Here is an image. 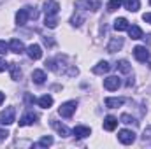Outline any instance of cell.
Here are the masks:
<instances>
[{"label": "cell", "mask_w": 151, "mask_h": 149, "mask_svg": "<svg viewBox=\"0 0 151 149\" xmlns=\"http://www.w3.org/2000/svg\"><path fill=\"white\" fill-rule=\"evenodd\" d=\"M37 11H34L32 7H23V9H19L18 12H16V25H19V27H23V25H27V21H28V18H37Z\"/></svg>", "instance_id": "cell-1"}, {"label": "cell", "mask_w": 151, "mask_h": 149, "mask_svg": "<svg viewBox=\"0 0 151 149\" xmlns=\"http://www.w3.org/2000/svg\"><path fill=\"white\" fill-rule=\"evenodd\" d=\"M76 109H77V102L76 100H69V102H65V104L60 105L58 114L62 117H72V114L76 112Z\"/></svg>", "instance_id": "cell-2"}, {"label": "cell", "mask_w": 151, "mask_h": 149, "mask_svg": "<svg viewBox=\"0 0 151 149\" xmlns=\"http://www.w3.org/2000/svg\"><path fill=\"white\" fill-rule=\"evenodd\" d=\"M16 121V109L14 107H5V111L0 112V123L2 125H12Z\"/></svg>", "instance_id": "cell-3"}, {"label": "cell", "mask_w": 151, "mask_h": 149, "mask_svg": "<svg viewBox=\"0 0 151 149\" xmlns=\"http://www.w3.org/2000/svg\"><path fill=\"white\" fill-rule=\"evenodd\" d=\"M134 56H135L137 62L146 63V62L150 60V51H148L146 46H135V47H134Z\"/></svg>", "instance_id": "cell-4"}, {"label": "cell", "mask_w": 151, "mask_h": 149, "mask_svg": "<svg viewBox=\"0 0 151 149\" xmlns=\"http://www.w3.org/2000/svg\"><path fill=\"white\" fill-rule=\"evenodd\" d=\"M118 140H119L121 144H125V146H130V144H134V140H135V133H134L132 130H119V132H118Z\"/></svg>", "instance_id": "cell-5"}, {"label": "cell", "mask_w": 151, "mask_h": 149, "mask_svg": "<svg viewBox=\"0 0 151 149\" xmlns=\"http://www.w3.org/2000/svg\"><path fill=\"white\" fill-rule=\"evenodd\" d=\"M119 86H121V81H119L118 75H109V77L104 79V88L107 91H116Z\"/></svg>", "instance_id": "cell-6"}, {"label": "cell", "mask_w": 151, "mask_h": 149, "mask_svg": "<svg viewBox=\"0 0 151 149\" xmlns=\"http://www.w3.org/2000/svg\"><path fill=\"white\" fill-rule=\"evenodd\" d=\"M102 0H77L79 9H88V11H99Z\"/></svg>", "instance_id": "cell-7"}, {"label": "cell", "mask_w": 151, "mask_h": 149, "mask_svg": "<svg viewBox=\"0 0 151 149\" xmlns=\"http://www.w3.org/2000/svg\"><path fill=\"white\" fill-rule=\"evenodd\" d=\"M39 119V116L34 111H28L21 119H19V126H28V125H34L35 121Z\"/></svg>", "instance_id": "cell-8"}, {"label": "cell", "mask_w": 151, "mask_h": 149, "mask_svg": "<svg viewBox=\"0 0 151 149\" xmlns=\"http://www.w3.org/2000/svg\"><path fill=\"white\" fill-rule=\"evenodd\" d=\"M44 11H46V16H56L58 11H60V4L55 2V0H49V2H46Z\"/></svg>", "instance_id": "cell-9"}, {"label": "cell", "mask_w": 151, "mask_h": 149, "mask_svg": "<svg viewBox=\"0 0 151 149\" xmlns=\"http://www.w3.org/2000/svg\"><path fill=\"white\" fill-rule=\"evenodd\" d=\"M109 70H111V65H109L107 62H104V60H102V62H99V63H97V65L91 69V72H93V74H97V75L107 74Z\"/></svg>", "instance_id": "cell-10"}, {"label": "cell", "mask_w": 151, "mask_h": 149, "mask_svg": "<svg viewBox=\"0 0 151 149\" xmlns=\"http://www.w3.org/2000/svg\"><path fill=\"white\" fill-rule=\"evenodd\" d=\"M9 49H11L12 53H16V54H21V53H25V44H23L19 39H12V40L9 42Z\"/></svg>", "instance_id": "cell-11"}, {"label": "cell", "mask_w": 151, "mask_h": 149, "mask_svg": "<svg viewBox=\"0 0 151 149\" xmlns=\"http://www.w3.org/2000/svg\"><path fill=\"white\" fill-rule=\"evenodd\" d=\"M51 126H53V128L62 135V137H69V135H70V130H69L65 125H62L60 121H56V119H51Z\"/></svg>", "instance_id": "cell-12"}, {"label": "cell", "mask_w": 151, "mask_h": 149, "mask_svg": "<svg viewBox=\"0 0 151 149\" xmlns=\"http://www.w3.org/2000/svg\"><path fill=\"white\" fill-rule=\"evenodd\" d=\"M121 47H123V37H113L111 42L107 44V51H109V53H116V51H119Z\"/></svg>", "instance_id": "cell-13"}, {"label": "cell", "mask_w": 151, "mask_h": 149, "mask_svg": "<svg viewBox=\"0 0 151 149\" xmlns=\"http://www.w3.org/2000/svg\"><path fill=\"white\" fill-rule=\"evenodd\" d=\"M27 53H28V56H30L32 60H40V58H42V49H40L39 44H32V46H28Z\"/></svg>", "instance_id": "cell-14"}, {"label": "cell", "mask_w": 151, "mask_h": 149, "mask_svg": "<svg viewBox=\"0 0 151 149\" xmlns=\"http://www.w3.org/2000/svg\"><path fill=\"white\" fill-rule=\"evenodd\" d=\"M72 133H74L76 139H86V137L91 135V130L88 126H76L74 130H72Z\"/></svg>", "instance_id": "cell-15"}, {"label": "cell", "mask_w": 151, "mask_h": 149, "mask_svg": "<svg viewBox=\"0 0 151 149\" xmlns=\"http://www.w3.org/2000/svg\"><path fill=\"white\" fill-rule=\"evenodd\" d=\"M118 123H119V121H118L114 116H107V117L104 119V128H106L107 132H113V130H116Z\"/></svg>", "instance_id": "cell-16"}, {"label": "cell", "mask_w": 151, "mask_h": 149, "mask_svg": "<svg viewBox=\"0 0 151 149\" xmlns=\"http://www.w3.org/2000/svg\"><path fill=\"white\" fill-rule=\"evenodd\" d=\"M125 104V98H106V107H109V109H118V107H121Z\"/></svg>", "instance_id": "cell-17"}, {"label": "cell", "mask_w": 151, "mask_h": 149, "mask_svg": "<svg viewBox=\"0 0 151 149\" xmlns=\"http://www.w3.org/2000/svg\"><path fill=\"white\" fill-rule=\"evenodd\" d=\"M32 81H34L35 84H44V81H46V72L40 70V69L34 70V72H32Z\"/></svg>", "instance_id": "cell-18"}, {"label": "cell", "mask_w": 151, "mask_h": 149, "mask_svg": "<svg viewBox=\"0 0 151 149\" xmlns=\"http://www.w3.org/2000/svg\"><path fill=\"white\" fill-rule=\"evenodd\" d=\"M128 21L125 19V18H118L116 21H114V30L116 32H125V30H128Z\"/></svg>", "instance_id": "cell-19"}, {"label": "cell", "mask_w": 151, "mask_h": 149, "mask_svg": "<svg viewBox=\"0 0 151 149\" xmlns=\"http://www.w3.org/2000/svg\"><path fill=\"white\" fill-rule=\"evenodd\" d=\"M123 4H125V9L130 11V12H137L141 9V2L139 0H125Z\"/></svg>", "instance_id": "cell-20"}, {"label": "cell", "mask_w": 151, "mask_h": 149, "mask_svg": "<svg viewBox=\"0 0 151 149\" xmlns=\"http://www.w3.org/2000/svg\"><path fill=\"white\" fill-rule=\"evenodd\" d=\"M37 102L42 109H49V107L53 105V97H51V95H42Z\"/></svg>", "instance_id": "cell-21"}, {"label": "cell", "mask_w": 151, "mask_h": 149, "mask_svg": "<svg viewBox=\"0 0 151 149\" xmlns=\"http://www.w3.org/2000/svg\"><path fill=\"white\" fill-rule=\"evenodd\" d=\"M128 35L132 39H142V30H141V27H137V25H132V27H128Z\"/></svg>", "instance_id": "cell-22"}, {"label": "cell", "mask_w": 151, "mask_h": 149, "mask_svg": "<svg viewBox=\"0 0 151 149\" xmlns=\"http://www.w3.org/2000/svg\"><path fill=\"white\" fill-rule=\"evenodd\" d=\"M116 69H118L119 72H123V74H128V72L132 70V67H130V63H128L127 60H119V62L116 63Z\"/></svg>", "instance_id": "cell-23"}, {"label": "cell", "mask_w": 151, "mask_h": 149, "mask_svg": "<svg viewBox=\"0 0 151 149\" xmlns=\"http://www.w3.org/2000/svg\"><path fill=\"white\" fill-rule=\"evenodd\" d=\"M9 69H11V77H12L14 81H18V79L21 77V69H19V65H18V63H11V65H9Z\"/></svg>", "instance_id": "cell-24"}, {"label": "cell", "mask_w": 151, "mask_h": 149, "mask_svg": "<svg viewBox=\"0 0 151 149\" xmlns=\"http://www.w3.org/2000/svg\"><path fill=\"white\" fill-rule=\"evenodd\" d=\"M121 5H123V0H109V2H107V11H109V12H114V11H118Z\"/></svg>", "instance_id": "cell-25"}, {"label": "cell", "mask_w": 151, "mask_h": 149, "mask_svg": "<svg viewBox=\"0 0 151 149\" xmlns=\"http://www.w3.org/2000/svg\"><path fill=\"white\" fill-rule=\"evenodd\" d=\"M56 25H58L56 16H46V27L47 28H56Z\"/></svg>", "instance_id": "cell-26"}, {"label": "cell", "mask_w": 151, "mask_h": 149, "mask_svg": "<svg viewBox=\"0 0 151 149\" xmlns=\"http://www.w3.org/2000/svg\"><path fill=\"white\" fill-rule=\"evenodd\" d=\"M53 144V137H42L40 140H39V148H47V146H51Z\"/></svg>", "instance_id": "cell-27"}, {"label": "cell", "mask_w": 151, "mask_h": 149, "mask_svg": "<svg viewBox=\"0 0 151 149\" xmlns=\"http://www.w3.org/2000/svg\"><path fill=\"white\" fill-rule=\"evenodd\" d=\"M119 123H125V125H132V123H135V119H134L130 114H121V117H119Z\"/></svg>", "instance_id": "cell-28"}, {"label": "cell", "mask_w": 151, "mask_h": 149, "mask_svg": "<svg viewBox=\"0 0 151 149\" xmlns=\"http://www.w3.org/2000/svg\"><path fill=\"white\" fill-rule=\"evenodd\" d=\"M83 21H84V16H83V14H76V16H72V19H70V23H72L74 27H81Z\"/></svg>", "instance_id": "cell-29"}, {"label": "cell", "mask_w": 151, "mask_h": 149, "mask_svg": "<svg viewBox=\"0 0 151 149\" xmlns=\"http://www.w3.org/2000/svg\"><path fill=\"white\" fill-rule=\"evenodd\" d=\"M142 140L144 142H151V126H148L144 130V135H142Z\"/></svg>", "instance_id": "cell-30"}, {"label": "cell", "mask_w": 151, "mask_h": 149, "mask_svg": "<svg viewBox=\"0 0 151 149\" xmlns=\"http://www.w3.org/2000/svg\"><path fill=\"white\" fill-rule=\"evenodd\" d=\"M9 51V44L5 40H0V54H5Z\"/></svg>", "instance_id": "cell-31"}, {"label": "cell", "mask_w": 151, "mask_h": 149, "mask_svg": "<svg viewBox=\"0 0 151 149\" xmlns=\"http://www.w3.org/2000/svg\"><path fill=\"white\" fill-rule=\"evenodd\" d=\"M44 44L51 47V46H55V40H53V39H49V37H44Z\"/></svg>", "instance_id": "cell-32"}, {"label": "cell", "mask_w": 151, "mask_h": 149, "mask_svg": "<svg viewBox=\"0 0 151 149\" xmlns=\"http://www.w3.org/2000/svg\"><path fill=\"white\" fill-rule=\"evenodd\" d=\"M7 67H9V65L5 63V60H2V58H0V72H4V70H5Z\"/></svg>", "instance_id": "cell-33"}, {"label": "cell", "mask_w": 151, "mask_h": 149, "mask_svg": "<svg viewBox=\"0 0 151 149\" xmlns=\"http://www.w3.org/2000/svg\"><path fill=\"white\" fill-rule=\"evenodd\" d=\"M142 19H144L146 23H150V25H151V12H146V14H142Z\"/></svg>", "instance_id": "cell-34"}, {"label": "cell", "mask_w": 151, "mask_h": 149, "mask_svg": "<svg viewBox=\"0 0 151 149\" xmlns=\"http://www.w3.org/2000/svg\"><path fill=\"white\" fill-rule=\"evenodd\" d=\"M7 135H9V133H7L5 130H0V142H2V140H5V139H7Z\"/></svg>", "instance_id": "cell-35"}, {"label": "cell", "mask_w": 151, "mask_h": 149, "mask_svg": "<svg viewBox=\"0 0 151 149\" xmlns=\"http://www.w3.org/2000/svg\"><path fill=\"white\" fill-rule=\"evenodd\" d=\"M25 100H27V104H34V102H35V98H34L32 95H27V97H25Z\"/></svg>", "instance_id": "cell-36"}, {"label": "cell", "mask_w": 151, "mask_h": 149, "mask_svg": "<svg viewBox=\"0 0 151 149\" xmlns=\"http://www.w3.org/2000/svg\"><path fill=\"white\" fill-rule=\"evenodd\" d=\"M142 37H144V35H142ZM144 42H146L148 46H151V34H150V35H146V37H144Z\"/></svg>", "instance_id": "cell-37"}, {"label": "cell", "mask_w": 151, "mask_h": 149, "mask_svg": "<svg viewBox=\"0 0 151 149\" xmlns=\"http://www.w3.org/2000/svg\"><path fill=\"white\" fill-rule=\"evenodd\" d=\"M4 100H5V95H4V93L0 91V105H2V102H4Z\"/></svg>", "instance_id": "cell-38"}, {"label": "cell", "mask_w": 151, "mask_h": 149, "mask_svg": "<svg viewBox=\"0 0 151 149\" xmlns=\"http://www.w3.org/2000/svg\"><path fill=\"white\" fill-rule=\"evenodd\" d=\"M150 4H151V0H150Z\"/></svg>", "instance_id": "cell-39"}]
</instances>
